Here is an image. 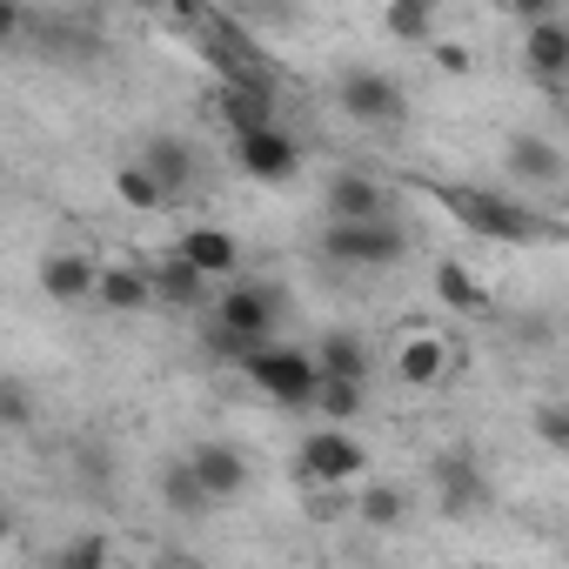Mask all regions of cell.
<instances>
[{
	"label": "cell",
	"instance_id": "cell-27",
	"mask_svg": "<svg viewBox=\"0 0 569 569\" xmlns=\"http://www.w3.org/2000/svg\"><path fill=\"white\" fill-rule=\"evenodd\" d=\"M356 516H362L369 529H396V522L409 516V496H402L396 482H369V489H362V509H356Z\"/></svg>",
	"mask_w": 569,
	"mask_h": 569
},
{
	"label": "cell",
	"instance_id": "cell-2",
	"mask_svg": "<svg viewBox=\"0 0 569 569\" xmlns=\"http://www.w3.org/2000/svg\"><path fill=\"white\" fill-rule=\"evenodd\" d=\"M469 234H482V241H509V248H522V241H556L562 228L542 214V208H529V201H516V194H489V188H462V181H442V188H429Z\"/></svg>",
	"mask_w": 569,
	"mask_h": 569
},
{
	"label": "cell",
	"instance_id": "cell-25",
	"mask_svg": "<svg viewBox=\"0 0 569 569\" xmlns=\"http://www.w3.org/2000/svg\"><path fill=\"white\" fill-rule=\"evenodd\" d=\"M382 28H389L396 41H409V48L436 41V0H389V8H382Z\"/></svg>",
	"mask_w": 569,
	"mask_h": 569
},
{
	"label": "cell",
	"instance_id": "cell-14",
	"mask_svg": "<svg viewBox=\"0 0 569 569\" xmlns=\"http://www.w3.org/2000/svg\"><path fill=\"white\" fill-rule=\"evenodd\" d=\"M322 208H329V221H369V214H389V188L376 181V174H336L329 188H322Z\"/></svg>",
	"mask_w": 569,
	"mask_h": 569
},
{
	"label": "cell",
	"instance_id": "cell-16",
	"mask_svg": "<svg viewBox=\"0 0 569 569\" xmlns=\"http://www.w3.org/2000/svg\"><path fill=\"white\" fill-rule=\"evenodd\" d=\"M188 462H194V476L208 482V496H214V502H234V496L248 489V456H241L234 442H194V449H188Z\"/></svg>",
	"mask_w": 569,
	"mask_h": 569
},
{
	"label": "cell",
	"instance_id": "cell-9",
	"mask_svg": "<svg viewBox=\"0 0 569 569\" xmlns=\"http://www.w3.org/2000/svg\"><path fill=\"white\" fill-rule=\"evenodd\" d=\"M296 469H302V482H356L362 469H369V449L342 429V422H322L316 436H302V449H296Z\"/></svg>",
	"mask_w": 569,
	"mask_h": 569
},
{
	"label": "cell",
	"instance_id": "cell-1",
	"mask_svg": "<svg viewBox=\"0 0 569 569\" xmlns=\"http://www.w3.org/2000/svg\"><path fill=\"white\" fill-rule=\"evenodd\" d=\"M274 322H281V289L268 281H234V289L214 296V322H208V356L248 369L254 349L274 342Z\"/></svg>",
	"mask_w": 569,
	"mask_h": 569
},
{
	"label": "cell",
	"instance_id": "cell-19",
	"mask_svg": "<svg viewBox=\"0 0 569 569\" xmlns=\"http://www.w3.org/2000/svg\"><path fill=\"white\" fill-rule=\"evenodd\" d=\"M94 281H101V268H94L88 254H74V248H54V254L41 261V289H48L54 302H94Z\"/></svg>",
	"mask_w": 569,
	"mask_h": 569
},
{
	"label": "cell",
	"instance_id": "cell-11",
	"mask_svg": "<svg viewBox=\"0 0 569 569\" xmlns=\"http://www.w3.org/2000/svg\"><path fill=\"white\" fill-rule=\"evenodd\" d=\"M208 289H214V274H208V268H194L181 248L154 261V302H161V309H174V316H194V309L208 302Z\"/></svg>",
	"mask_w": 569,
	"mask_h": 569
},
{
	"label": "cell",
	"instance_id": "cell-24",
	"mask_svg": "<svg viewBox=\"0 0 569 569\" xmlns=\"http://www.w3.org/2000/svg\"><path fill=\"white\" fill-rule=\"evenodd\" d=\"M114 194H121L134 214H161V208H174V201H168V188L148 174V161H141V154H134L128 168H114Z\"/></svg>",
	"mask_w": 569,
	"mask_h": 569
},
{
	"label": "cell",
	"instance_id": "cell-21",
	"mask_svg": "<svg viewBox=\"0 0 569 569\" xmlns=\"http://www.w3.org/2000/svg\"><path fill=\"white\" fill-rule=\"evenodd\" d=\"M436 302H442L449 316H489V309H496L489 281H482V274H469L462 261H436Z\"/></svg>",
	"mask_w": 569,
	"mask_h": 569
},
{
	"label": "cell",
	"instance_id": "cell-28",
	"mask_svg": "<svg viewBox=\"0 0 569 569\" xmlns=\"http://www.w3.org/2000/svg\"><path fill=\"white\" fill-rule=\"evenodd\" d=\"M134 8H141L148 21H161V28H194L214 0H134Z\"/></svg>",
	"mask_w": 569,
	"mask_h": 569
},
{
	"label": "cell",
	"instance_id": "cell-26",
	"mask_svg": "<svg viewBox=\"0 0 569 569\" xmlns=\"http://www.w3.org/2000/svg\"><path fill=\"white\" fill-rule=\"evenodd\" d=\"M362 389L369 382H356V376H322V396H316L322 422H356L362 416Z\"/></svg>",
	"mask_w": 569,
	"mask_h": 569
},
{
	"label": "cell",
	"instance_id": "cell-29",
	"mask_svg": "<svg viewBox=\"0 0 569 569\" xmlns=\"http://www.w3.org/2000/svg\"><path fill=\"white\" fill-rule=\"evenodd\" d=\"M101 562H114V542L108 536H81V542L54 549V569H101Z\"/></svg>",
	"mask_w": 569,
	"mask_h": 569
},
{
	"label": "cell",
	"instance_id": "cell-3",
	"mask_svg": "<svg viewBox=\"0 0 569 569\" xmlns=\"http://www.w3.org/2000/svg\"><path fill=\"white\" fill-rule=\"evenodd\" d=\"M241 376H248L268 402H281V409H316V396H322V362H316V349H296V342L254 349Z\"/></svg>",
	"mask_w": 569,
	"mask_h": 569
},
{
	"label": "cell",
	"instance_id": "cell-13",
	"mask_svg": "<svg viewBox=\"0 0 569 569\" xmlns=\"http://www.w3.org/2000/svg\"><path fill=\"white\" fill-rule=\"evenodd\" d=\"M502 168H509L516 188H556V181H562V148L542 141V134H509Z\"/></svg>",
	"mask_w": 569,
	"mask_h": 569
},
{
	"label": "cell",
	"instance_id": "cell-20",
	"mask_svg": "<svg viewBox=\"0 0 569 569\" xmlns=\"http://www.w3.org/2000/svg\"><path fill=\"white\" fill-rule=\"evenodd\" d=\"M174 248H181L194 268H208L214 281L241 268V241H234L228 228H214V221H194V228H181V241H174Z\"/></svg>",
	"mask_w": 569,
	"mask_h": 569
},
{
	"label": "cell",
	"instance_id": "cell-33",
	"mask_svg": "<svg viewBox=\"0 0 569 569\" xmlns=\"http://www.w3.org/2000/svg\"><path fill=\"white\" fill-rule=\"evenodd\" d=\"M436 61H442L449 74H462V68H469V54H462V48H436Z\"/></svg>",
	"mask_w": 569,
	"mask_h": 569
},
{
	"label": "cell",
	"instance_id": "cell-18",
	"mask_svg": "<svg viewBox=\"0 0 569 569\" xmlns=\"http://www.w3.org/2000/svg\"><path fill=\"white\" fill-rule=\"evenodd\" d=\"M522 68L536 81H569V21H536L522 28Z\"/></svg>",
	"mask_w": 569,
	"mask_h": 569
},
{
	"label": "cell",
	"instance_id": "cell-22",
	"mask_svg": "<svg viewBox=\"0 0 569 569\" xmlns=\"http://www.w3.org/2000/svg\"><path fill=\"white\" fill-rule=\"evenodd\" d=\"M316 362H322V376H356V382H369V342H362L356 329H329L322 349H316Z\"/></svg>",
	"mask_w": 569,
	"mask_h": 569
},
{
	"label": "cell",
	"instance_id": "cell-4",
	"mask_svg": "<svg viewBox=\"0 0 569 569\" xmlns=\"http://www.w3.org/2000/svg\"><path fill=\"white\" fill-rule=\"evenodd\" d=\"M402 254H409V234H402L396 214L329 221V228H322V261H336V268H362V274H376V268H396Z\"/></svg>",
	"mask_w": 569,
	"mask_h": 569
},
{
	"label": "cell",
	"instance_id": "cell-15",
	"mask_svg": "<svg viewBox=\"0 0 569 569\" xmlns=\"http://www.w3.org/2000/svg\"><path fill=\"white\" fill-rule=\"evenodd\" d=\"M449 342L442 336H429V329H409L402 342H396V376L409 382V389H436L442 376H449Z\"/></svg>",
	"mask_w": 569,
	"mask_h": 569
},
{
	"label": "cell",
	"instance_id": "cell-7",
	"mask_svg": "<svg viewBox=\"0 0 569 569\" xmlns=\"http://www.w3.org/2000/svg\"><path fill=\"white\" fill-rule=\"evenodd\" d=\"M234 168H241L248 181H261V188H281V181L302 174V141L281 128V121L248 128V134H234Z\"/></svg>",
	"mask_w": 569,
	"mask_h": 569
},
{
	"label": "cell",
	"instance_id": "cell-23",
	"mask_svg": "<svg viewBox=\"0 0 569 569\" xmlns=\"http://www.w3.org/2000/svg\"><path fill=\"white\" fill-rule=\"evenodd\" d=\"M161 502H168L174 516H201V509H214V496H208V482L194 476V462H188V456L161 469Z\"/></svg>",
	"mask_w": 569,
	"mask_h": 569
},
{
	"label": "cell",
	"instance_id": "cell-10",
	"mask_svg": "<svg viewBox=\"0 0 569 569\" xmlns=\"http://www.w3.org/2000/svg\"><path fill=\"white\" fill-rule=\"evenodd\" d=\"M429 476H436V509H442L449 522H462V516H476V509L489 502L482 462H476L469 449H442V456L429 462Z\"/></svg>",
	"mask_w": 569,
	"mask_h": 569
},
{
	"label": "cell",
	"instance_id": "cell-5",
	"mask_svg": "<svg viewBox=\"0 0 569 569\" xmlns=\"http://www.w3.org/2000/svg\"><path fill=\"white\" fill-rule=\"evenodd\" d=\"M188 41L201 48V61L214 68V81H228V74H268L261 34H254L241 14H228V8H208V14L188 28Z\"/></svg>",
	"mask_w": 569,
	"mask_h": 569
},
{
	"label": "cell",
	"instance_id": "cell-17",
	"mask_svg": "<svg viewBox=\"0 0 569 569\" xmlns=\"http://www.w3.org/2000/svg\"><path fill=\"white\" fill-rule=\"evenodd\" d=\"M94 302H101V309H114V316H141V309H154V268H128V261L101 268Z\"/></svg>",
	"mask_w": 569,
	"mask_h": 569
},
{
	"label": "cell",
	"instance_id": "cell-6",
	"mask_svg": "<svg viewBox=\"0 0 569 569\" xmlns=\"http://www.w3.org/2000/svg\"><path fill=\"white\" fill-rule=\"evenodd\" d=\"M336 108H342L356 128H369V134H396V128L409 121V88H402L396 74H382V68H349V74L336 81Z\"/></svg>",
	"mask_w": 569,
	"mask_h": 569
},
{
	"label": "cell",
	"instance_id": "cell-12",
	"mask_svg": "<svg viewBox=\"0 0 569 569\" xmlns=\"http://www.w3.org/2000/svg\"><path fill=\"white\" fill-rule=\"evenodd\" d=\"M141 161H148V174L168 188V201H188V188L201 181V161H194V148H188L181 134H154V141H141Z\"/></svg>",
	"mask_w": 569,
	"mask_h": 569
},
{
	"label": "cell",
	"instance_id": "cell-30",
	"mask_svg": "<svg viewBox=\"0 0 569 569\" xmlns=\"http://www.w3.org/2000/svg\"><path fill=\"white\" fill-rule=\"evenodd\" d=\"M536 442L556 449V456H569V402H542L536 409Z\"/></svg>",
	"mask_w": 569,
	"mask_h": 569
},
{
	"label": "cell",
	"instance_id": "cell-31",
	"mask_svg": "<svg viewBox=\"0 0 569 569\" xmlns=\"http://www.w3.org/2000/svg\"><path fill=\"white\" fill-rule=\"evenodd\" d=\"M0 416H8V429H28L34 409H28V389L21 382H0Z\"/></svg>",
	"mask_w": 569,
	"mask_h": 569
},
{
	"label": "cell",
	"instance_id": "cell-8",
	"mask_svg": "<svg viewBox=\"0 0 569 569\" xmlns=\"http://www.w3.org/2000/svg\"><path fill=\"white\" fill-rule=\"evenodd\" d=\"M214 121L228 128V134H248V128H268V121H281V94H274V68L268 74H228V81H214Z\"/></svg>",
	"mask_w": 569,
	"mask_h": 569
},
{
	"label": "cell",
	"instance_id": "cell-32",
	"mask_svg": "<svg viewBox=\"0 0 569 569\" xmlns=\"http://www.w3.org/2000/svg\"><path fill=\"white\" fill-rule=\"evenodd\" d=\"M502 8H509L522 28H536V21H556V0H502Z\"/></svg>",
	"mask_w": 569,
	"mask_h": 569
}]
</instances>
